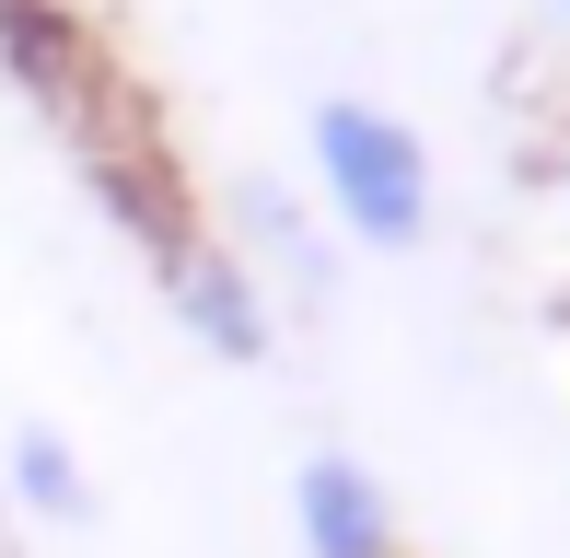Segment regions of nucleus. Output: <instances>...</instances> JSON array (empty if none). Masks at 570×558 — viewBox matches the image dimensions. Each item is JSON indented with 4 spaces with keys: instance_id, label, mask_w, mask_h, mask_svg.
<instances>
[{
    "instance_id": "f257e3e1",
    "label": "nucleus",
    "mask_w": 570,
    "mask_h": 558,
    "mask_svg": "<svg viewBox=\"0 0 570 558\" xmlns=\"http://www.w3.org/2000/svg\"><path fill=\"white\" fill-rule=\"evenodd\" d=\"M315 187L350 221L361 257H420V233H431V140L396 106L326 93L315 106Z\"/></svg>"
},
{
    "instance_id": "f03ea898",
    "label": "nucleus",
    "mask_w": 570,
    "mask_h": 558,
    "mask_svg": "<svg viewBox=\"0 0 570 558\" xmlns=\"http://www.w3.org/2000/svg\"><path fill=\"white\" fill-rule=\"evenodd\" d=\"M292 512H303V558H396V489L361 454H303Z\"/></svg>"
},
{
    "instance_id": "7ed1b4c3",
    "label": "nucleus",
    "mask_w": 570,
    "mask_h": 558,
    "mask_svg": "<svg viewBox=\"0 0 570 558\" xmlns=\"http://www.w3.org/2000/svg\"><path fill=\"white\" fill-rule=\"evenodd\" d=\"M164 291H175V315H187L198 349H222V361H268V291H256V268L233 257V245H175V257H164Z\"/></svg>"
},
{
    "instance_id": "20e7f679",
    "label": "nucleus",
    "mask_w": 570,
    "mask_h": 558,
    "mask_svg": "<svg viewBox=\"0 0 570 558\" xmlns=\"http://www.w3.org/2000/svg\"><path fill=\"white\" fill-rule=\"evenodd\" d=\"M12 500L36 524H82L94 512V477H82V454H70V430H12Z\"/></svg>"
},
{
    "instance_id": "39448f33",
    "label": "nucleus",
    "mask_w": 570,
    "mask_h": 558,
    "mask_svg": "<svg viewBox=\"0 0 570 558\" xmlns=\"http://www.w3.org/2000/svg\"><path fill=\"white\" fill-rule=\"evenodd\" d=\"M559 12H570V0H559Z\"/></svg>"
}]
</instances>
